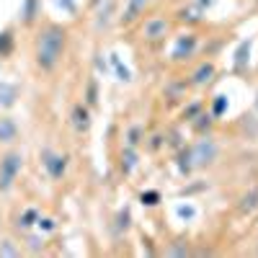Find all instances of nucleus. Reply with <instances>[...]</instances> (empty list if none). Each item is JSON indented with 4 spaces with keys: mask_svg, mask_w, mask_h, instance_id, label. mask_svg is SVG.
<instances>
[{
    "mask_svg": "<svg viewBox=\"0 0 258 258\" xmlns=\"http://www.w3.org/2000/svg\"><path fill=\"white\" fill-rule=\"evenodd\" d=\"M140 135H142L140 126H132V129H129V147H137V145H140Z\"/></svg>",
    "mask_w": 258,
    "mask_h": 258,
    "instance_id": "2eb2a0df",
    "label": "nucleus"
},
{
    "mask_svg": "<svg viewBox=\"0 0 258 258\" xmlns=\"http://www.w3.org/2000/svg\"><path fill=\"white\" fill-rule=\"evenodd\" d=\"M165 253H168V255H186L188 248H186V245H173V248H168Z\"/></svg>",
    "mask_w": 258,
    "mask_h": 258,
    "instance_id": "f3484780",
    "label": "nucleus"
},
{
    "mask_svg": "<svg viewBox=\"0 0 258 258\" xmlns=\"http://www.w3.org/2000/svg\"><path fill=\"white\" fill-rule=\"evenodd\" d=\"M64 41H68V31L62 26H57V24L44 26V31L36 39V64L41 70H54L59 64L62 52H64Z\"/></svg>",
    "mask_w": 258,
    "mask_h": 258,
    "instance_id": "f257e3e1",
    "label": "nucleus"
},
{
    "mask_svg": "<svg viewBox=\"0 0 258 258\" xmlns=\"http://www.w3.org/2000/svg\"><path fill=\"white\" fill-rule=\"evenodd\" d=\"M250 52V41H243V44H240V49H238V57H235V64H238V68H243V64H245V54Z\"/></svg>",
    "mask_w": 258,
    "mask_h": 258,
    "instance_id": "4468645a",
    "label": "nucleus"
},
{
    "mask_svg": "<svg viewBox=\"0 0 258 258\" xmlns=\"http://www.w3.org/2000/svg\"><path fill=\"white\" fill-rule=\"evenodd\" d=\"M21 16H24V24H31V21L39 16V0H24Z\"/></svg>",
    "mask_w": 258,
    "mask_h": 258,
    "instance_id": "9b49d317",
    "label": "nucleus"
},
{
    "mask_svg": "<svg viewBox=\"0 0 258 258\" xmlns=\"http://www.w3.org/2000/svg\"><path fill=\"white\" fill-rule=\"evenodd\" d=\"M135 165H137V153H135V147H126L121 155V170L124 173H132Z\"/></svg>",
    "mask_w": 258,
    "mask_h": 258,
    "instance_id": "ddd939ff",
    "label": "nucleus"
},
{
    "mask_svg": "<svg viewBox=\"0 0 258 258\" xmlns=\"http://www.w3.org/2000/svg\"><path fill=\"white\" fill-rule=\"evenodd\" d=\"M258 209V188H250L245 197L240 199V212L243 214H250V212H255Z\"/></svg>",
    "mask_w": 258,
    "mask_h": 258,
    "instance_id": "1a4fd4ad",
    "label": "nucleus"
},
{
    "mask_svg": "<svg viewBox=\"0 0 258 258\" xmlns=\"http://www.w3.org/2000/svg\"><path fill=\"white\" fill-rule=\"evenodd\" d=\"M73 124H75L78 132H88V126H91V114H88V109H83L80 103L73 109Z\"/></svg>",
    "mask_w": 258,
    "mask_h": 258,
    "instance_id": "6e6552de",
    "label": "nucleus"
},
{
    "mask_svg": "<svg viewBox=\"0 0 258 258\" xmlns=\"http://www.w3.org/2000/svg\"><path fill=\"white\" fill-rule=\"evenodd\" d=\"M21 165H24V158H21V153H8L3 160H0V191H8L18 173H21Z\"/></svg>",
    "mask_w": 258,
    "mask_h": 258,
    "instance_id": "7ed1b4c3",
    "label": "nucleus"
},
{
    "mask_svg": "<svg viewBox=\"0 0 258 258\" xmlns=\"http://www.w3.org/2000/svg\"><path fill=\"white\" fill-rule=\"evenodd\" d=\"M194 49H197V36H194V34H186V36H181V39L176 41L173 54H170V57H173L176 62H178V59H188V57L194 54Z\"/></svg>",
    "mask_w": 258,
    "mask_h": 258,
    "instance_id": "39448f33",
    "label": "nucleus"
},
{
    "mask_svg": "<svg viewBox=\"0 0 258 258\" xmlns=\"http://www.w3.org/2000/svg\"><path fill=\"white\" fill-rule=\"evenodd\" d=\"M222 109H225V98H222V96H217V103H214V114H220Z\"/></svg>",
    "mask_w": 258,
    "mask_h": 258,
    "instance_id": "6ab92c4d",
    "label": "nucleus"
},
{
    "mask_svg": "<svg viewBox=\"0 0 258 258\" xmlns=\"http://www.w3.org/2000/svg\"><path fill=\"white\" fill-rule=\"evenodd\" d=\"M217 142L214 140H199L194 147H188V155H191V168H204V165H212L217 160Z\"/></svg>",
    "mask_w": 258,
    "mask_h": 258,
    "instance_id": "f03ea898",
    "label": "nucleus"
},
{
    "mask_svg": "<svg viewBox=\"0 0 258 258\" xmlns=\"http://www.w3.org/2000/svg\"><path fill=\"white\" fill-rule=\"evenodd\" d=\"M255 109H258V98H255Z\"/></svg>",
    "mask_w": 258,
    "mask_h": 258,
    "instance_id": "aec40b11",
    "label": "nucleus"
},
{
    "mask_svg": "<svg viewBox=\"0 0 258 258\" xmlns=\"http://www.w3.org/2000/svg\"><path fill=\"white\" fill-rule=\"evenodd\" d=\"M8 47H11V31H6V34H3V41H0V54L8 52Z\"/></svg>",
    "mask_w": 258,
    "mask_h": 258,
    "instance_id": "a211bd4d",
    "label": "nucleus"
},
{
    "mask_svg": "<svg viewBox=\"0 0 258 258\" xmlns=\"http://www.w3.org/2000/svg\"><path fill=\"white\" fill-rule=\"evenodd\" d=\"M142 204H147V207L158 204V194H155V191H147V194H142Z\"/></svg>",
    "mask_w": 258,
    "mask_h": 258,
    "instance_id": "dca6fc26",
    "label": "nucleus"
},
{
    "mask_svg": "<svg viewBox=\"0 0 258 258\" xmlns=\"http://www.w3.org/2000/svg\"><path fill=\"white\" fill-rule=\"evenodd\" d=\"M16 140V124L11 119L0 121V142H13Z\"/></svg>",
    "mask_w": 258,
    "mask_h": 258,
    "instance_id": "f8f14e48",
    "label": "nucleus"
},
{
    "mask_svg": "<svg viewBox=\"0 0 258 258\" xmlns=\"http://www.w3.org/2000/svg\"><path fill=\"white\" fill-rule=\"evenodd\" d=\"M44 165H47V170H49V176L52 178H59L62 173H64V165H68V158L64 155H54V153H44Z\"/></svg>",
    "mask_w": 258,
    "mask_h": 258,
    "instance_id": "0eeeda50",
    "label": "nucleus"
},
{
    "mask_svg": "<svg viewBox=\"0 0 258 258\" xmlns=\"http://www.w3.org/2000/svg\"><path fill=\"white\" fill-rule=\"evenodd\" d=\"M168 21L165 18H160V16H155V18H147L145 21V26H142V36L147 39V41H160V39H165L168 36Z\"/></svg>",
    "mask_w": 258,
    "mask_h": 258,
    "instance_id": "20e7f679",
    "label": "nucleus"
},
{
    "mask_svg": "<svg viewBox=\"0 0 258 258\" xmlns=\"http://www.w3.org/2000/svg\"><path fill=\"white\" fill-rule=\"evenodd\" d=\"M212 75H214V64H212V62H204L202 68L194 73V85H204V83H209Z\"/></svg>",
    "mask_w": 258,
    "mask_h": 258,
    "instance_id": "9d476101",
    "label": "nucleus"
},
{
    "mask_svg": "<svg viewBox=\"0 0 258 258\" xmlns=\"http://www.w3.org/2000/svg\"><path fill=\"white\" fill-rule=\"evenodd\" d=\"M147 3L150 0H126V6H124V13H121V24L124 26H129V24H135V21L140 18V13L147 8Z\"/></svg>",
    "mask_w": 258,
    "mask_h": 258,
    "instance_id": "423d86ee",
    "label": "nucleus"
}]
</instances>
